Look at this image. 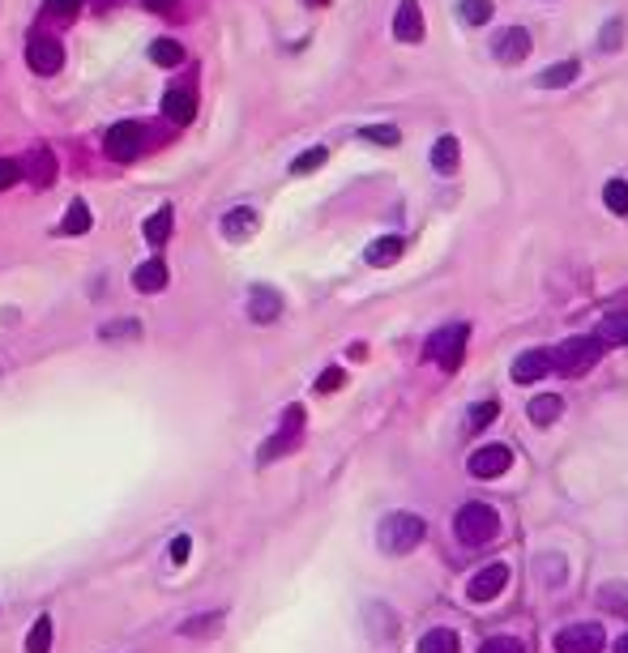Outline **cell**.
Segmentation results:
<instances>
[{
    "label": "cell",
    "mask_w": 628,
    "mask_h": 653,
    "mask_svg": "<svg viewBox=\"0 0 628 653\" xmlns=\"http://www.w3.org/2000/svg\"><path fill=\"white\" fill-rule=\"evenodd\" d=\"M423 534H428V525H423L419 513H389L376 530V542H381L385 556H406L423 542Z\"/></svg>",
    "instance_id": "1"
},
{
    "label": "cell",
    "mask_w": 628,
    "mask_h": 653,
    "mask_svg": "<svg viewBox=\"0 0 628 653\" xmlns=\"http://www.w3.org/2000/svg\"><path fill=\"white\" fill-rule=\"evenodd\" d=\"M453 534L462 538L466 547H483L491 538L500 534V517H496V508L491 504H462V513L453 517Z\"/></svg>",
    "instance_id": "2"
},
{
    "label": "cell",
    "mask_w": 628,
    "mask_h": 653,
    "mask_svg": "<svg viewBox=\"0 0 628 653\" xmlns=\"http://www.w3.org/2000/svg\"><path fill=\"white\" fill-rule=\"evenodd\" d=\"M603 359V338L594 333V338H569V342H560L551 350V367L556 372H565V376H582L590 367Z\"/></svg>",
    "instance_id": "3"
},
{
    "label": "cell",
    "mask_w": 628,
    "mask_h": 653,
    "mask_svg": "<svg viewBox=\"0 0 628 653\" xmlns=\"http://www.w3.org/2000/svg\"><path fill=\"white\" fill-rule=\"evenodd\" d=\"M466 338H471V329L466 325H449L432 333V342H428V359L440 364L445 372H457L462 367V355H466Z\"/></svg>",
    "instance_id": "4"
},
{
    "label": "cell",
    "mask_w": 628,
    "mask_h": 653,
    "mask_svg": "<svg viewBox=\"0 0 628 653\" xmlns=\"http://www.w3.org/2000/svg\"><path fill=\"white\" fill-rule=\"evenodd\" d=\"M141 146H146V129H141L138 120L112 124V129H107V137H103V150H107V158H116V163H129V158H138Z\"/></svg>",
    "instance_id": "5"
},
{
    "label": "cell",
    "mask_w": 628,
    "mask_h": 653,
    "mask_svg": "<svg viewBox=\"0 0 628 653\" xmlns=\"http://www.w3.org/2000/svg\"><path fill=\"white\" fill-rule=\"evenodd\" d=\"M556 653H603V628L599 624H569L556 632Z\"/></svg>",
    "instance_id": "6"
},
{
    "label": "cell",
    "mask_w": 628,
    "mask_h": 653,
    "mask_svg": "<svg viewBox=\"0 0 628 653\" xmlns=\"http://www.w3.org/2000/svg\"><path fill=\"white\" fill-rule=\"evenodd\" d=\"M466 465H471L474 479H500V474H509L513 448H509V444H483V448H474V453H471Z\"/></svg>",
    "instance_id": "7"
},
{
    "label": "cell",
    "mask_w": 628,
    "mask_h": 653,
    "mask_svg": "<svg viewBox=\"0 0 628 653\" xmlns=\"http://www.w3.org/2000/svg\"><path fill=\"white\" fill-rule=\"evenodd\" d=\"M505 585H509V568H505V564H488V568H479V573L471 576L466 598H471V602H491V598L505 594Z\"/></svg>",
    "instance_id": "8"
},
{
    "label": "cell",
    "mask_w": 628,
    "mask_h": 653,
    "mask_svg": "<svg viewBox=\"0 0 628 653\" xmlns=\"http://www.w3.org/2000/svg\"><path fill=\"white\" fill-rule=\"evenodd\" d=\"M26 60H30L35 73L52 77V73H60V64H64V47H60V38H52V35H35L30 47H26Z\"/></svg>",
    "instance_id": "9"
},
{
    "label": "cell",
    "mask_w": 628,
    "mask_h": 653,
    "mask_svg": "<svg viewBox=\"0 0 628 653\" xmlns=\"http://www.w3.org/2000/svg\"><path fill=\"white\" fill-rule=\"evenodd\" d=\"M299 431H304V406H291L287 419H282V427H278V436H270V444L261 448V461H274V457H282V453H291V444L299 440Z\"/></svg>",
    "instance_id": "10"
},
{
    "label": "cell",
    "mask_w": 628,
    "mask_h": 653,
    "mask_svg": "<svg viewBox=\"0 0 628 653\" xmlns=\"http://www.w3.org/2000/svg\"><path fill=\"white\" fill-rule=\"evenodd\" d=\"M491 56L505 60V64H517V60L531 56V30H522V26H509V30H500L496 43H491Z\"/></svg>",
    "instance_id": "11"
},
{
    "label": "cell",
    "mask_w": 628,
    "mask_h": 653,
    "mask_svg": "<svg viewBox=\"0 0 628 653\" xmlns=\"http://www.w3.org/2000/svg\"><path fill=\"white\" fill-rule=\"evenodd\" d=\"M393 38H398V43H419V38H423V9H419V0H402V4H398Z\"/></svg>",
    "instance_id": "12"
},
{
    "label": "cell",
    "mask_w": 628,
    "mask_h": 653,
    "mask_svg": "<svg viewBox=\"0 0 628 653\" xmlns=\"http://www.w3.org/2000/svg\"><path fill=\"white\" fill-rule=\"evenodd\" d=\"M548 372H551V350H526V355H517V364H513V381L534 384V381H543Z\"/></svg>",
    "instance_id": "13"
},
{
    "label": "cell",
    "mask_w": 628,
    "mask_h": 653,
    "mask_svg": "<svg viewBox=\"0 0 628 653\" xmlns=\"http://www.w3.org/2000/svg\"><path fill=\"white\" fill-rule=\"evenodd\" d=\"M163 115H167L172 124H188V120L197 115V95L188 90V86L167 90V98H163Z\"/></svg>",
    "instance_id": "14"
},
{
    "label": "cell",
    "mask_w": 628,
    "mask_h": 653,
    "mask_svg": "<svg viewBox=\"0 0 628 653\" xmlns=\"http://www.w3.org/2000/svg\"><path fill=\"white\" fill-rule=\"evenodd\" d=\"M278 312H282V295L270 287H256L253 295H248V316H253L256 325H270V321H278Z\"/></svg>",
    "instance_id": "15"
},
{
    "label": "cell",
    "mask_w": 628,
    "mask_h": 653,
    "mask_svg": "<svg viewBox=\"0 0 628 653\" xmlns=\"http://www.w3.org/2000/svg\"><path fill=\"white\" fill-rule=\"evenodd\" d=\"M21 175H26L35 188H47V184L56 180V154H52V150H35L26 163H21Z\"/></svg>",
    "instance_id": "16"
},
{
    "label": "cell",
    "mask_w": 628,
    "mask_h": 653,
    "mask_svg": "<svg viewBox=\"0 0 628 653\" xmlns=\"http://www.w3.org/2000/svg\"><path fill=\"white\" fill-rule=\"evenodd\" d=\"M364 615H368V636H373V640H393V636H398V615H393L385 602H368Z\"/></svg>",
    "instance_id": "17"
},
{
    "label": "cell",
    "mask_w": 628,
    "mask_h": 653,
    "mask_svg": "<svg viewBox=\"0 0 628 653\" xmlns=\"http://www.w3.org/2000/svg\"><path fill=\"white\" fill-rule=\"evenodd\" d=\"M218 632H222V611L193 615V619L180 624V636H188V640H205V636H218Z\"/></svg>",
    "instance_id": "18"
},
{
    "label": "cell",
    "mask_w": 628,
    "mask_h": 653,
    "mask_svg": "<svg viewBox=\"0 0 628 653\" xmlns=\"http://www.w3.org/2000/svg\"><path fill=\"white\" fill-rule=\"evenodd\" d=\"M133 287L141 290V295H155V290L167 287V265L163 261H146V265H138V273H133Z\"/></svg>",
    "instance_id": "19"
},
{
    "label": "cell",
    "mask_w": 628,
    "mask_h": 653,
    "mask_svg": "<svg viewBox=\"0 0 628 653\" xmlns=\"http://www.w3.org/2000/svg\"><path fill=\"white\" fill-rule=\"evenodd\" d=\"M560 410H565V402H560L556 393H539V398L526 406V414H531L534 427H551V423L560 419Z\"/></svg>",
    "instance_id": "20"
},
{
    "label": "cell",
    "mask_w": 628,
    "mask_h": 653,
    "mask_svg": "<svg viewBox=\"0 0 628 653\" xmlns=\"http://www.w3.org/2000/svg\"><path fill=\"white\" fill-rule=\"evenodd\" d=\"M577 77H582V60L569 56V60H560V64H551V69H543L539 81H543L548 90H565V86H573Z\"/></svg>",
    "instance_id": "21"
},
{
    "label": "cell",
    "mask_w": 628,
    "mask_h": 653,
    "mask_svg": "<svg viewBox=\"0 0 628 653\" xmlns=\"http://www.w3.org/2000/svg\"><path fill=\"white\" fill-rule=\"evenodd\" d=\"M603 346H628V312H607L603 325H599Z\"/></svg>",
    "instance_id": "22"
},
{
    "label": "cell",
    "mask_w": 628,
    "mask_h": 653,
    "mask_svg": "<svg viewBox=\"0 0 628 653\" xmlns=\"http://www.w3.org/2000/svg\"><path fill=\"white\" fill-rule=\"evenodd\" d=\"M402 248H406V244H402V239H398V235H385V239H376V244H368V265H393V261H398V256H402Z\"/></svg>",
    "instance_id": "23"
},
{
    "label": "cell",
    "mask_w": 628,
    "mask_h": 653,
    "mask_svg": "<svg viewBox=\"0 0 628 653\" xmlns=\"http://www.w3.org/2000/svg\"><path fill=\"white\" fill-rule=\"evenodd\" d=\"M52 636H56V628H52V615H39V619H35V628L26 632V653H52Z\"/></svg>",
    "instance_id": "24"
},
{
    "label": "cell",
    "mask_w": 628,
    "mask_h": 653,
    "mask_svg": "<svg viewBox=\"0 0 628 653\" xmlns=\"http://www.w3.org/2000/svg\"><path fill=\"white\" fill-rule=\"evenodd\" d=\"M256 230V213L253 210H231L227 218H222V235L227 239H248Z\"/></svg>",
    "instance_id": "25"
},
{
    "label": "cell",
    "mask_w": 628,
    "mask_h": 653,
    "mask_svg": "<svg viewBox=\"0 0 628 653\" xmlns=\"http://www.w3.org/2000/svg\"><path fill=\"white\" fill-rule=\"evenodd\" d=\"M599 607L611 611V615H624V619H628V585H624V581H611V585H603V590H599Z\"/></svg>",
    "instance_id": "26"
},
{
    "label": "cell",
    "mask_w": 628,
    "mask_h": 653,
    "mask_svg": "<svg viewBox=\"0 0 628 653\" xmlns=\"http://www.w3.org/2000/svg\"><path fill=\"white\" fill-rule=\"evenodd\" d=\"M419 653H457V632H449V628H432V632H423Z\"/></svg>",
    "instance_id": "27"
},
{
    "label": "cell",
    "mask_w": 628,
    "mask_h": 653,
    "mask_svg": "<svg viewBox=\"0 0 628 653\" xmlns=\"http://www.w3.org/2000/svg\"><path fill=\"white\" fill-rule=\"evenodd\" d=\"M150 60H155L158 69H176L180 60H184V47H180L176 38H155V47H150Z\"/></svg>",
    "instance_id": "28"
},
{
    "label": "cell",
    "mask_w": 628,
    "mask_h": 653,
    "mask_svg": "<svg viewBox=\"0 0 628 653\" xmlns=\"http://www.w3.org/2000/svg\"><path fill=\"white\" fill-rule=\"evenodd\" d=\"M167 235H172V205H163V210H155L150 218H146V239L150 244H167Z\"/></svg>",
    "instance_id": "29"
},
{
    "label": "cell",
    "mask_w": 628,
    "mask_h": 653,
    "mask_svg": "<svg viewBox=\"0 0 628 653\" xmlns=\"http://www.w3.org/2000/svg\"><path fill=\"white\" fill-rule=\"evenodd\" d=\"M432 167L440 175L457 172V141H453V137H440V141L432 146Z\"/></svg>",
    "instance_id": "30"
},
{
    "label": "cell",
    "mask_w": 628,
    "mask_h": 653,
    "mask_svg": "<svg viewBox=\"0 0 628 653\" xmlns=\"http://www.w3.org/2000/svg\"><path fill=\"white\" fill-rule=\"evenodd\" d=\"M90 222H95V218H90V210H86V201H73V205L64 210V222H60V230H64V235H86V230H90Z\"/></svg>",
    "instance_id": "31"
},
{
    "label": "cell",
    "mask_w": 628,
    "mask_h": 653,
    "mask_svg": "<svg viewBox=\"0 0 628 653\" xmlns=\"http://www.w3.org/2000/svg\"><path fill=\"white\" fill-rule=\"evenodd\" d=\"M603 201H607L611 213H620L624 218L628 213V184L624 180H607V188H603Z\"/></svg>",
    "instance_id": "32"
},
{
    "label": "cell",
    "mask_w": 628,
    "mask_h": 653,
    "mask_svg": "<svg viewBox=\"0 0 628 653\" xmlns=\"http://www.w3.org/2000/svg\"><path fill=\"white\" fill-rule=\"evenodd\" d=\"M325 158H330V150L325 146H313V150H304L299 158L291 163V175H308L316 172V167H325Z\"/></svg>",
    "instance_id": "33"
},
{
    "label": "cell",
    "mask_w": 628,
    "mask_h": 653,
    "mask_svg": "<svg viewBox=\"0 0 628 653\" xmlns=\"http://www.w3.org/2000/svg\"><path fill=\"white\" fill-rule=\"evenodd\" d=\"M457 13H462L466 26H483V21L491 18V0H462V4H457Z\"/></svg>",
    "instance_id": "34"
},
{
    "label": "cell",
    "mask_w": 628,
    "mask_h": 653,
    "mask_svg": "<svg viewBox=\"0 0 628 653\" xmlns=\"http://www.w3.org/2000/svg\"><path fill=\"white\" fill-rule=\"evenodd\" d=\"M364 141H376V146H398L402 141V133L393 129V124H373V129H364Z\"/></svg>",
    "instance_id": "35"
},
{
    "label": "cell",
    "mask_w": 628,
    "mask_h": 653,
    "mask_svg": "<svg viewBox=\"0 0 628 653\" xmlns=\"http://www.w3.org/2000/svg\"><path fill=\"white\" fill-rule=\"evenodd\" d=\"M620 43H624V21L611 18L607 26H603V35H599V47H603V52H615Z\"/></svg>",
    "instance_id": "36"
},
{
    "label": "cell",
    "mask_w": 628,
    "mask_h": 653,
    "mask_svg": "<svg viewBox=\"0 0 628 653\" xmlns=\"http://www.w3.org/2000/svg\"><path fill=\"white\" fill-rule=\"evenodd\" d=\"M479 653H526V649H522L517 636H491V640L479 645Z\"/></svg>",
    "instance_id": "37"
},
{
    "label": "cell",
    "mask_w": 628,
    "mask_h": 653,
    "mask_svg": "<svg viewBox=\"0 0 628 653\" xmlns=\"http://www.w3.org/2000/svg\"><path fill=\"white\" fill-rule=\"evenodd\" d=\"M98 333H103V342H116V338H138L141 325L138 321H116V325H103Z\"/></svg>",
    "instance_id": "38"
},
{
    "label": "cell",
    "mask_w": 628,
    "mask_h": 653,
    "mask_svg": "<svg viewBox=\"0 0 628 653\" xmlns=\"http://www.w3.org/2000/svg\"><path fill=\"white\" fill-rule=\"evenodd\" d=\"M500 414V406L496 402H479V406H471V431H479V427H488L491 419Z\"/></svg>",
    "instance_id": "39"
},
{
    "label": "cell",
    "mask_w": 628,
    "mask_h": 653,
    "mask_svg": "<svg viewBox=\"0 0 628 653\" xmlns=\"http://www.w3.org/2000/svg\"><path fill=\"white\" fill-rule=\"evenodd\" d=\"M18 180H21V163H18V158H0V192L13 188Z\"/></svg>",
    "instance_id": "40"
},
{
    "label": "cell",
    "mask_w": 628,
    "mask_h": 653,
    "mask_svg": "<svg viewBox=\"0 0 628 653\" xmlns=\"http://www.w3.org/2000/svg\"><path fill=\"white\" fill-rule=\"evenodd\" d=\"M81 9V0H47V13H56V18H73Z\"/></svg>",
    "instance_id": "41"
},
{
    "label": "cell",
    "mask_w": 628,
    "mask_h": 653,
    "mask_svg": "<svg viewBox=\"0 0 628 653\" xmlns=\"http://www.w3.org/2000/svg\"><path fill=\"white\" fill-rule=\"evenodd\" d=\"M338 384H342V367H330V372H321V381H316V389H321V393H334Z\"/></svg>",
    "instance_id": "42"
},
{
    "label": "cell",
    "mask_w": 628,
    "mask_h": 653,
    "mask_svg": "<svg viewBox=\"0 0 628 653\" xmlns=\"http://www.w3.org/2000/svg\"><path fill=\"white\" fill-rule=\"evenodd\" d=\"M188 547H193V542H188V538L180 534L176 542H172V564H184V559H188Z\"/></svg>",
    "instance_id": "43"
},
{
    "label": "cell",
    "mask_w": 628,
    "mask_h": 653,
    "mask_svg": "<svg viewBox=\"0 0 628 653\" xmlns=\"http://www.w3.org/2000/svg\"><path fill=\"white\" fill-rule=\"evenodd\" d=\"M176 0H146V9H155V13H163V9H172Z\"/></svg>",
    "instance_id": "44"
},
{
    "label": "cell",
    "mask_w": 628,
    "mask_h": 653,
    "mask_svg": "<svg viewBox=\"0 0 628 653\" xmlns=\"http://www.w3.org/2000/svg\"><path fill=\"white\" fill-rule=\"evenodd\" d=\"M615 653H628V632L620 636V640H615Z\"/></svg>",
    "instance_id": "45"
}]
</instances>
